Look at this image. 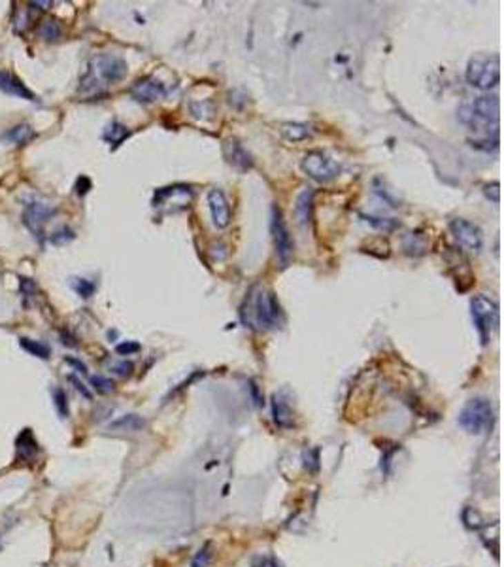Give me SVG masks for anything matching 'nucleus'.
<instances>
[{
    "label": "nucleus",
    "instance_id": "obj_1",
    "mask_svg": "<svg viewBox=\"0 0 504 567\" xmlns=\"http://www.w3.org/2000/svg\"><path fill=\"white\" fill-rule=\"evenodd\" d=\"M459 121L465 127L483 136V140H476L472 146H480L490 142V135L498 136V118H501V102L497 95H482L467 102L459 108Z\"/></svg>",
    "mask_w": 504,
    "mask_h": 567
},
{
    "label": "nucleus",
    "instance_id": "obj_2",
    "mask_svg": "<svg viewBox=\"0 0 504 567\" xmlns=\"http://www.w3.org/2000/svg\"><path fill=\"white\" fill-rule=\"evenodd\" d=\"M242 319L257 329H276L284 324V312L280 301L272 291L255 288L246 297V306L242 308Z\"/></svg>",
    "mask_w": 504,
    "mask_h": 567
},
{
    "label": "nucleus",
    "instance_id": "obj_3",
    "mask_svg": "<svg viewBox=\"0 0 504 567\" xmlns=\"http://www.w3.org/2000/svg\"><path fill=\"white\" fill-rule=\"evenodd\" d=\"M127 76L125 59L114 53H99L89 61V71L81 82V89H95L99 85H114Z\"/></svg>",
    "mask_w": 504,
    "mask_h": 567
},
{
    "label": "nucleus",
    "instance_id": "obj_4",
    "mask_svg": "<svg viewBox=\"0 0 504 567\" xmlns=\"http://www.w3.org/2000/svg\"><path fill=\"white\" fill-rule=\"evenodd\" d=\"M465 78L470 87L480 91L495 89L501 82V59L497 55H478L470 59Z\"/></svg>",
    "mask_w": 504,
    "mask_h": 567
},
{
    "label": "nucleus",
    "instance_id": "obj_5",
    "mask_svg": "<svg viewBox=\"0 0 504 567\" xmlns=\"http://www.w3.org/2000/svg\"><path fill=\"white\" fill-rule=\"evenodd\" d=\"M493 420H495V412H493V405L490 399L474 397L465 403L457 422L465 431L472 433V435H482L493 427Z\"/></svg>",
    "mask_w": 504,
    "mask_h": 567
},
{
    "label": "nucleus",
    "instance_id": "obj_6",
    "mask_svg": "<svg viewBox=\"0 0 504 567\" xmlns=\"http://www.w3.org/2000/svg\"><path fill=\"white\" fill-rule=\"evenodd\" d=\"M470 316L476 331L480 335V340L485 346L491 340V335L498 326V305L487 295H474L470 299Z\"/></svg>",
    "mask_w": 504,
    "mask_h": 567
},
{
    "label": "nucleus",
    "instance_id": "obj_7",
    "mask_svg": "<svg viewBox=\"0 0 504 567\" xmlns=\"http://www.w3.org/2000/svg\"><path fill=\"white\" fill-rule=\"evenodd\" d=\"M270 233H272V242H274V250H276V257L280 267H289L295 255V241H293L291 231L287 227L284 214L278 206H272V220H270Z\"/></svg>",
    "mask_w": 504,
    "mask_h": 567
},
{
    "label": "nucleus",
    "instance_id": "obj_8",
    "mask_svg": "<svg viewBox=\"0 0 504 567\" xmlns=\"http://www.w3.org/2000/svg\"><path fill=\"white\" fill-rule=\"evenodd\" d=\"M300 167L304 170L306 176H310L320 184L333 182L334 178L340 174V165L323 151H308Z\"/></svg>",
    "mask_w": 504,
    "mask_h": 567
},
{
    "label": "nucleus",
    "instance_id": "obj_9",
    "mask_svg": "<svg viewBox=\"0 0 504 567\" xmlns=\"http://www.w3.org/2000/svg\"><path fill=\"white\" fill-rule=\"evenodd\" d=\"M57 214V208L51 205H46V203H40V201H30L29 205L25 206L23 210V225L27 227L30 231V234L35 236L36 241L42 242L43 241V227L46 223Z\"/></svg>",
    "mask_w": 504,
    "mask_h": 567
},
{
    "label": "nucleus",
    "instance_id": "obj_10",
    "mask_svg": "<svg viewBox=\"0 0 504 567\" xmlns=\"http://www.w3.org/2000/svg\"><path fill=\"white\" fill-rule=\"evenodd\" d=\"M449 231L454 234V239L457 241V244L463 246L467 252L478 254V252L482 250V229L476 225V223H472V221L465 220V218H455V220L449 221Z\"/></svg>",
    "mask_w": 504,
    "mask_h": 567
},
{
    "label": "nucleus",
    "instance_id": "obj_11",
    "mask_svg": "<svg viewBox=\"0 0 504 567\" xmlns=\"http://www.w3.org/2000/svg\"><path fill=\"white\" fill-rule=\"evenodd\" d=\"M166 95V87H164L163 82H159L153 76H148V78L138 80L133 87H130V97L136 100V102H142V104H151V102H157L161 100Z\"/></svg>",
    "mask_w": 504,
    "mask_h": 567
},
{
    "label": "nucleus",
    "instance_id": "obj_12",
    "mask_svg": "<svg viewBox=\"0 0 504 567\" xmlns=\"http://www.w3.org/2000/svg\"><path fill=\"white\" fill-rule=\"evenodd\" d=\"M208 208L212 214L213 225L217 229H227L231 225V205L220 187H213L208 192Z\"/></svg>",
    "mask_w": 504,
    "mask_h": 567
},
{
    "label": "nucleus",
    "instance_id": "obj_13",
    "mask_svg": "<svg viewBox=\"0 0 504 567\" xmlns=\"http://www.w3.org/2000/svg\"><path fill=\"white\" fill-rule=\"evenodd\" d=\"M40 456V445L36 440L32 429H23L15 439V458L19 463H35Z\"/></svg>",
    "mask_w": 504,
    "mask_h": 567
},
{
    "label": "nucleus",
    "instance_id": "obj_14",
    "mask_svg": "<svg viewBox=\"0 0 504 567\" xmlns=\"http://www.w3.org/2000/svg\"><path fill=\"white\" fill-rule=\"evenodd\" d=\"M0 91L6 93L10 97H15V99H23V100H30V102H36L38 97L35 93L30 91L27 85L23 84L21 78H17L15 74L8 71H0Z\"/></svg>",
    "mask_w": 504,
    "mask_h": 567
},
{
    "label": "nucleus",
    "instance_id": "obj_15",
    "mask_svg": "<svg viewBox=\"0 0 504 567\" xmlns=\"http://www.w3.org/2000/svg\"><path fill=\"white\" fill-rule=\"evenodd\" d=\"M223 154H225V159L229 161V165H233L236 170L240 172H248L249 169H253V159L248 154V149L242 146L240 142L236 140H229L225 142L223 146Z\"/></svg>",
    "mask_w": 504,
    "mask_h": 567
},
{
    "label": "nucleus",
    "instance_id": "obj_16",
    "mask_svg": "<svg viewBox=\"0 0 504 567\" xmlns=\"http://www.w3.org/2000/svg\"><path fill=\"white\" fill-rule=\"evenodd\" d=\"M36 138V131L30 127L29 123H19L14 125L8 131H4L0 135V140L6 142V144H14V146H27Z\"/></svg>",
    "mask_w": 504,
    "mask_h": 567
},
{
    "label": "nucleus",
    "instance_id": "obj_17",
    "mask_svg": "<svg viewBox=\"0 0 504 567\" xmlns=\"http://www.w3.org/2000/svg\"><path fill=\"white\" fill-rule=\"evenodd\" d=\"M272 416H274V422L280 427H293V409L289 401L284 397V391L282 393H274L272 397Z\"/></svg>",
    "mask_w": 504,
    "mask_h": 567
},
{
    "label": "nucleus",
    "instance_id": "obj_18",
    "mask_svg": "<svg viewBox=\"0 0 504 567\" xmlns=\"http://www.w3.org/2000/svg\"><path fill=\"white\" fill-rule=\"evenodd\" d=\"M312 208H313V193L306 189L298 195L297 205H295V214H297L298 223L302 227L310 225L312 221Z\"/></svg>",
    "mask_w": 504,
    "mask_h": 567
},
{
    "label": "nucleus",
    "instance_id": "obj_19",
    "mask_svg": "<svg viewBox=\"0 0 504 567\" xmlns=\"http://www.w3.org/2000/svg\"><path fill=\"white\" fill-rule=\"evenodd\" d=\"M144 427H146V420H144L142 416H138V414H125V416H121V418H117L115 422H112V424L108 425L110 431L128 433L142 431Z\"/></svg>",
    "mask_w": 504,
    "mask_h": 567
},
{
    "label": "nucleus",
    "instance_id": "obj_20",
    "mask_svg": "<svg viewBox=\"0 0 504 567\" xmlns=\"http://www.w3.org/2000/svg\"><path fill=\"white\" fill-rule=\"evenodd\" d=\"M19 344H21V348L27 352V354L35 355V357H38V360H50L51 348L48 346V344L40 342V340L21 337V339H19Z\"/></svg>",
    "mask_w": 504,
    "mask_h": 567
},
{
    "label": "nucleus",
    "instance_id": "obj_21",
    "mask_svg": "<svg viewBox=\"0 0 504 567\" xmlns=\"http://www.w3.org/2000/svg\"><path fill=\"white\" fill-rule=\"evenodd\" d=\"M128 136V129L125 127V125H121L119 121H112L110 125L106 127V131H104V135H102V138L108 142V144H112L114 148H117L121 142L125 140Z\"/></svg>",
    "mask_w": 504,
    "mask_h": 567
},
{
    "label": "nucleus",
    "instance_id": "obj_22",
    "mask_svg": "<svg viewBox=\"0 0 504 567\" xmlns=\"http://www.w3.org/2000/svg\"><path fill=\"white\" fill-rule=\"evenodd\" d=\"M282 135L289 142L306 140L310 136V127L302 125V123H284L282 125Z\"/></svg>",
    "mask_w": 504,
    "mask_h": 567
},
{
    "label": "nucleus",
    "instance_id": "obj_23",
    "mask_svg": "<svg viewBox=\"0 0 504 567\" xmlns=\"http://www.w3.org/2000/svg\"><path fill=\"white\" fill-rule=\"evenodd\" d=\"M38 35L46 42H57L59 38L63 36V28H61V25L55 19H46V21H42L40 28H38Z\"/></svg>",
    "mask_w": 504,
    "mask_h": 567
},
{
    "label": "nucleus",
    "instance_id": "obj_24",
    "mask_svg": "<svg viewBox=\"0 0 504 567\" xmlns=\"http://www.w3.org/2000/svg\"><path fill=\"white\" fill-rule=\"evenodd\" d=\"M70 288L81 299H89L95 293V284L87 278H70Z\"/></svg>",
    "mask_w": 504,
    "mask_h": 567
},
{
    "label": "nucleus",
    "instance_id": "obj_25",
    "mask_svg": "<svg viewBox=\"0 0 504 567\" xmlns=\"http://www.w3.org/2000/svg\"><path fill=\"white\" fill-rule=\"evenodd\" d=\"M51 397H53V405L57 409L59 416L61 418H68L70 409H68V401H66V393H64L63 388H53L51 390Z\"/></svg>",
    "mask_w": 504,
    "mask_h": 567
},
{
    "label": "nucleus",
    "instance_id": "obj_26",
    "mask_svg": "<svg viewBox=\"0 0 504 567\" xmlns=\"http://www.w3.org/2000/svg\"><path fill=\"white\" fill-rule=\"evenodd\" d=\"M74 239H76V233H74L68 225H63L61 229H57L55 233H51L50 236L51 244H55V246H64V244H68V242H72Z\"/></svg>",
    "mask_w": 504,
    "mask_h": 567
},
{
    "label": "nucleus",
    "instance_id": "obj_27",
    "mask_svg": "<svg viewBox=\"0 0 504 567\" xmlns=\"http://www.w3.org/2000/svg\"><path fill=\"white\" fill-rule=\"evenodd\" d=\"M212 558H213L212 545H204L202 548H200L199 552H197V556L193 558L191 567H208L210 566V561H212Z\"/></svg>",
    "mask_w": 504,
    "mask_h": 567
},
{
    "label": "nucleus",
    "instance_id": "obj_28",
    "mask_svg": "<svg viewBox=\"0 0 504 567\" xmlns=\"http://www.w3.org/2000/svg\"><path fill=\"white\" fill-rule=\"evenodd\" d=\"M91 386L99 391V393H110V391H114V382H112L110 378H106V376H91Z\"/></svg>",
    "mask_w": 504,
    "mask_h": 567
},
{
    "label": "nucleus",
    "instance_id": "obj_29",
    "mask_svg": "<svg viewBox=\"0 0 504 567\" xmlns=\"http://www.w3.org/2000/svg\"><path fill=\"white\" fill-rule=\"evenodd\" d=\"M21 293L23 299H25V306H29V299L32 301L36 293V284L32 280H29V278H21Z\"/></svg>",
    "mask_w": 504,
    "mask_h": 567
},
{
    "label": "nucleus",
    "instance_id": "obj_30",
    "mask_svg": "<svg viewBox=\"0 0 504 567\" xmlns=\"http://www.w3.org/2000/svg\"><path fill=\"white\" fill-rule=\"evenodd\" d=\"M115 352H117L119 355L136 354V352H140V344L135 342V340H125V342H121V344L115 346Z\"/></svg>",
    "mask_w": 504,
    "mask_h": 567
},
{
    "label": "nucleus",
    "instance_id": "obj_31",
    "mask_svg": "<svg viewBox=\"0 0 504 567\" xmlns=\"http://www.w3.org/2000/svg\"><path fill=\"white\" fill-rule=\"evenodd\" d=\"M501 185H498V182H493V184H487L485 187H483V193H485V197L490 198L491 203H495V205H498L501 203V189H498Z\"/></svg>",
    "mask_w": 504,
    "mask_h": 567
},
{
    "label": "nucleus",
    "instance_id": "obj_32",
    "mask_svg": "<svg viewBox=\"0 0 504 567\" xmlns=\"http://www.w3.org/2000/svg\"><path fill=\"white\" fill-rule=\"evenodd\" d=\"M68 380H70L72 386H74V388H76V390H78L79 393H81V396H84V397H86V399H89V401H91V399H93L91 390H89V388H87L86 384H84V382H81V380H79L78 376L70 375V376H68Z\"/></svg>",
    "mask_w": 504,
    "mask_h": 567
},
{
    "label": "nucleus",
    "instance_id": "obj_33",
    "mask_svg": "<svg viewBox=\"0 0 504 567\" xmlns=\"http://www.w3.org/2000/svg\"><path fill=\"white\" fill-rule=\"evenodd\" d=\"M133 369H135V365H133L130 362H121V363H117V365H114L112 371H114L117 376H123V378H125V376H130Z\"/></svg>",
    "mask_w": 504,
    "mask_h": 567
},
{
    "label": "nucleus",
    "instance_id": "obj_34",
    "mask_svg": "<svg viewBox=\"0 0 504 567\" xmlns=\"http://www.w3.org/2000/svg\"><path fill=\"white\" fill-rule=\"evenodd\" d=\"M89 189H91V180L86 176L78 178V182H76V192H78V195H86Z\"/></svg>",
    "mask_w": 504,
    "mask_h": 567
},
{
    "label": "nucleus",
    "instance_id": "obj_35",
    "mask_svg": "<svg viewBox=\"0 0 504 567\" xmlns=\"http://www.w3.org/2000/svg\"><path fill=\"white\" fill-rule=\"evenodd\" d=\"M64 362L68 363V365H72L74 369H78V373H81V375H87V367L84 365V363L79 362V360H76V357H70V355H68Z\"/></svg>",
    "mask_w": 504,
    "mask_h": 567
},
{
    "label": "nucleus",
    "instance_id": "obj_36",
    "mask_svg": "<svg viewBox=\"0 0 504 567\" xmlns=\"http://www.w3.org/2000/svg\"><path fill=\"white\" fill-rule=\"evenodd\" d=\"M259 567H282V564H280L276 558H264Z\"/></svg>",
    "mask_w": 504,
    "mask_h": 567
},
{
    "label": "nucleus",
    "instance_id": "obj_37",
    "mask_svg": "<svg viewBox=\"0 0 504 567\" xmlns=\"http://www.w3.org/2000/svg\"><path fill=\"white\" fill-rule=\"evenodd\" d=\"M30 6H38L40 10H48L50 6H53V2H50V0H48V2H32Z\"/></svg>",
    "mask_w": 504,
    "mask_h": 567
}]
</instances>
